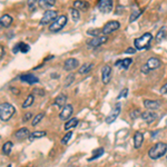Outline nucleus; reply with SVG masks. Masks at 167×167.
<instances>
[{"label": "nucleus", "mask_w": 167, "mask_h": 167, "mask_svg": "<svg viewBox=\"0 0 167 167\" xmlns=\"http://www.w3.org/2000/svg\"><path fill=\"white\" fill-rule=\"evenodd\" d=\"M167 153V144L166 143L159 142L157 144H155L152 148L148 150V156L149 158H152L154 161L156 159H159L164 156Z\"/></svg>", "instance_id": "f257e3e1"}, {"label": "nucleus", "mask_w": 167, "mask_h": 167, "mask_svg": "<svg viewBox=\"0 0 167 167\" xmlns=\"http://www.w3.org/2000/svg\"><path fill=\"white\" fill-rule=\"evenodd\" d=\"M153 40V35L150 32H145V34L140 36L139 38H136L134 40V45H135V48L137 50H145L148 49L150 47V43Z\"/></svg>", "instance_id": "f03ea898"}, {"label": "nucleus", "mask_w": 167, "mask_h": 167, "mask_svg": "<svg viewBox=\"0 0 167 167\" xmlns=\"http://www.w3.org/2000/svg\"><path fill=\"white\" fill-rule=\"evenodd\" d=\"M15 107L9 102L0 104V119L2 121H8L15 114Z\"/></svg>", "instance_id": "7ed1b4c3"}, {"label": "nucleus", "mask_w": 167, "mask_h": 167, "mask_svg": "<svg viewBox=\"0 0 167 167\" xmlns=\"http://www.w3.org/2000/svg\"><path fill=\"white\" fill-rule=\"evenodd\" d=\"M66 24H67V16L65 15H61L57 17V18L54 20L49 26V30L51 32H58L62 29V28L65 27Z\"/></svg>", "instance_id": "20e7f679"}, {"label": "nucleus", "mask_w": 167, "mask_h": 167, "mask_svg": "<svg viewBox=\"0 0 167 167\" xmlns=\"http://www.w3.org/2000/svg\"><path fill=\"white\" fill-rule=\"evenodd\" d=\"M119 27H121V24H119L117 20H110V21H108L107 24H105V26L102 27V32L105 35V36H107V35H110L113 34L114 31L118 30Z\"/></svg>", "instance_id": "39448f33"}, {"label": "nucleus", "mask_w": 167, "mask_h": 167, "mask_svg": "<svg viewBox=\"0 0 167 167\" xmlns=\"http://www.w3.org/2000/svg\"><path fill=\"white\" fill-rule=\"evenodd\" d=\"M57 17H58V16H57V11H55V10H47L46 13H43V18L40 19L39 25L45 26V25H48V24H51V21H54Z\"/></svg>", "instance_id": "423d86ee"}, {"label": "nucleus", "mask_w": 167, "mask_h": 167, "mask_svg": "<svg viewBox=\"0 0 167 167\" xmlns=\"http://www.w3.org/2000/svg\"><path fill=\"white\" fill-rule=\"evenodd\" d=\"M72 113H74V107H72V105H70V104H66V105L61 108V111H60V114H59V118H60L61 121H67L70 119Z\"/></svg>", "instance_id": "0eeeda50"}, {"label": "nucleus", "mask_w": 167, "mask_h": 167, "mask_svg": "<svg viewBox=\"0 0 167 167\" xmlns=\"http://www.w3.org/2000/svg\"><path fill=\"white\" fill-rule=\"evenodd\" d=\"M97 7L102 13H109L113 10L114 3H113V0H99Z\"/></svg>", "instance_id": "6e6552de"}, {"label": "nucleus", "mask_w": 167, "mask_h": 167, "mask_svg": "<svg viewBox=\"0 0 167 167\" xmlns=\"http://www.w3.org/2000/svg\"><path fill=\"white\" fill-rule=\"evenodd\" d=\"M121 104L118 102L117 105L114 107V109H113V110L109 113L108 116L106 117V119H105L106 123H107V124H111V123H114V121L117 119L118 116H119V114H121Z\"/></svg>", "instance_id": "1a4fd4ad"}, {"label": "nucleus", "mask_w": 167, "mask_h": 167, "mask_svg": "<svg viewBox=\"0 0 167 167\" xmlns=\"http://www.w3.org/2000/svg\"><path fill=\"white\" fill-rule=\"evenodd\" d=\"M107 36H98V37H94L91 40L89 41V43H87L88 45V47H90V48H98V47H100L102 45H104V43L107 41Z\"/></svg>", "instance_id": "9d476101"}, {"label": "nucleus", "mask_w": 167, "mask_h": 167, "mask_svg": "<svg viewBox=\"0 0 167 167\" xmlns=\"http://www.w3.org/2000/svg\"><path fill=\"white\" fill-rule=\"evenodd\" d=\"M140 117H142L143 121H146L147 124H152L153 121H155L157 119V114L152 110H146V111H143Z\"/></svg>", "instance_id": "9b49d317"}, {"label": "nucleus", "mask_w": 167, "mask_h": 167, "mask_svg": "<svg viewBox=\"0 0 167 167\" xmlns=\"http://www.w3.org/2000/svg\"><path fill=\"white\" fill-rule=\"evenodd\" d=\"M79 66V61H78V59L76 58H68L66 59L65 62H64V69L66 71H71L76 69Z\"/></svg>", "instance_id": "f8f14e48"}, {"label": "nucleus", "mask_w": 167, "mask_h": 167, "mask_svg": "<svg viewBox=\"0 0 167 167\" xmlns=\"http://www.w3.org/2000/svg\"><path fill=\"white\" fill-rule=\"evenodd\" d=\"M111 79V67L108 65L104 66L102 68V84H109Z\"/></svg>", "instance_id": "ddd939ff"}, {"label": "nucleus", "mask_w": 167, "mask_h": 167, "mask_svg": "<svg viewBox=\"0 0 167 167\" xmlns=\"http://www.w3.org/2000/svg\"><path fill=\"white\" fill-rule=\"evenodd\" d=\"M19 79L24 83L28 84V85H34V84H37L39 83V78L36 77L35 75L32 74H24V75H20Z\"/></svg>", "instance_id": "4468645a"}, {"label": "nucleus", "mask_w": 167, "mask_h": 167, "mask_svg": "<svg viewBox=\"0 0 167 167\" xmlns=\"http://www.w3.org/2000/svg\"><path fill=\"white\" fill-rule=\"evenodd\" d=\"M161 65V60H159L158 58H156V57H152V58H149L148 60H147V62H146V66H147V68L149 69V71L159 68Z\"/></svg>", "instance_id": "2eb2a0df"}, {"label": "nucleus", "mask_w": 167, "mask_h": 167, "mask_svg": "<svg viewBox=\"0 0 167 167\" xmlns=\"http://www.w3.org/2000/svg\"><path fill=\"white\" fill-rule=\"evenodd\" d=\"M13 18L10 15H2L0 17V27L2 28H9L13 25Z\"/></svg>", "instance_id": "dca6fc26"}, {"label": "nucleus", "mask_w": 167, "mask_h": 167, "mask_svg": "<svg viewBox=\"0 0 167 167\" xmlns=\"http://www.w3.org/2000/svg\"><path fill=\"white\" fill-rule=\"evenodd\" d=\"M72 7L75 9L79 10V11H86L89 8V3L85 1V0H75L74 3H72Z\"/></svg>", "instance_id": "f3484780"}, {"label": "nucleus", "mask_w": 167, "mask_h": 167, "mask_svg": "<svg viewBox=\"0 0 167 167\" xmlns=\"http://www.w3.org/2000/svg\"><path fill=\"white\" fill-rule=\"evenodd\" d=\"M143 143H144V134L140 132H136L134 135V147L136 149H139L142 147Z\"/></svg>", "instance_id": "a211bd4d"}, {"label": "nucleus", "mask_w": 167, "mask_h": 167, "mask_svg": "<svg viewBox=\"0 0 167 167\" xmlns=\"http://www.w3.org/2000/svg\"><path fill=\"white\" fill-rule=\"evenodd\" d=\"M144 106L149 110H156L161 107V102L158 100H150V99H146L144 100Z\"/></svg>", "instance_id": "6ab92c4d"}, {"label": "nucleus", "mask_w": 167, "mask_h": 167, "mask_svg": "<svg viewBox=\"0 0 167 167\" xmlns=\"http://www.w3.org/2000/svg\"><path fill=\"white\" fill-rule=\"evenodd\" d=\"M66 102H67V96H66L65 94H60L59 96H57L55 98L54 105L59 107V108H62V107L66 105Z\"/></svg>", "instance_id": "aec40b11"}, {"label": "nucleus", "mask_w": 167, "mask_h": 167, "mask_svg": "<svg viewBox=\"0 0 167 167\" xmlns=\"http://www.w3.org/2000/svg\"><path fill=\"white\" fill-rule=\"evenodd\" d=\"M29 135H30V133H29V129H28V128H26V127H22V128L18 129L15 133V136L17 137L18 139L28 138V137H29Z\"/></svg>", "instance_id": "412c9836"}, {"label": "nucleus", "mask_w": 167, "mask_h": 167, "mask_svg": "<svg viewBox=\"0 0 167 167\" xmlns=\"http://www.w3.org/2000/svg\"><path fill=\"white\" fill-rule=\"evenodd\" d=\"M94 67V64L93 62H89V64H84L83 66H80L79 67V69H78V74L79 75H86L88 74L91 69H93Z\"/></svg>", "instance_id": "4be33fe9"}, {"label": "nucleus", "mask_w": 167, "mask_h": 167, "mask_svg": "<svg viewBox=\"0 0 167 167\" xmlns=\"http://www.w3.org/2000/svg\"><path fill=\"white\" fill-rule=\"evenodd\" d=\"M78 123H79V121H78V118H70L69 121H66L65 128H64V129L67 130V132H69L70 129H72V128H75V127L77 126Z\"/></svg>", "instance_id": "5701e85b"}, {"label": "nucleus", "mask_w": 167, "mask_h": 167, "mask_svg": "<svg viewBox=\"0 0 167 167\" xmlns=\"http://www.w3.org/2000/svg\"><path fill=\"white\" fill-rule=\"evenodd\" d=\"M165 37H166V27L163 26V27L158 30L157 35H156V41H157V43H161V41L165 39Z\"/></svg>", "instance_id": "b1692460"}, {"label": "nucleus", "mask_w": 167, "mask_h": 167, "mask_svg": "<svg viewBox=\"0 0 167 167\" xmlns=\"http://www.w3.org/2000/svg\"><path fill=\"white\" fill-rule=\"evenodd\" d=\"M46 132H43V130H37V132H34V133H31L29 135V140H34V139H38V138H41V137L46 136Z\"/></svg>", "instance_id": "393cba45"}, {"label": "nucleus", "mask_w": 167, "mask_h": 167, "mask_svg": "<svg viewBox=\"0 0 167 167\" xmlns=\"http://www.w3.org/2000/svg\"><path fill=\"white\" fill-rule=\"evenodd\" d=\"M35 102V96H34V94H29L28 95V97L26 98V100L24 102V104H22V108H28V107H30L32 104H34Z\"/></svg>", "instance_id": "a878e982"}, {"label": "nucleus", "mask_w": 167, "mask_h": 167, "mask_svg": "<svg viewBox=\"0 0 167 167\" xmlns=\"http://www.w3.org/2000/svg\"><path fill=\"white\" fill-rule=\"evenodd\" d=\"M13 142H6L5 144L2 145V153L3 155H10V153H11V149H13Z\"/></svg>", "instance_id": "bb28decb"}, {"label": "nucleus", "mask_w": 167, "mask_h": 167, "mask_svg": "<svg viewBox=\"0 0 167 167\" xmlns=\"http://www.w3.org/2000/svg\"><path fill=\"white\" fill-rule=\"evenodd\" d=\"M41 8H51L56 5V0H39Z\"/></svg>", "instance_id": "cd10ccee"}, {"label": "nucleus", "mask_w": 167, "mask_h": 167, "mask_svg": "<svg viewBox=\"0 0 167 167\" xmlns=\"http://www.w3.org/2000/svg\"><path fill=\"white\" fill-rule=\"evenodd\" d=\"M69 13H70L71 18H72V20H74L75 22H77L78 20L80 19V13H79V10L75 9L74 7H72V8H70V9H69Z\"/></svg>", "instance_id": "c85d7f7f"}, {"label": "nucleus", "mask_w": 167, "mask_h": 167, "mask_svg": "<svg viewBox=\"0 0 167 167\" xmlns=\"http://www.w3.org/2000/svg\"><path fill=\"white\" fill-rule=\"evenodd\" d=\"M104 153H105V150H104V148H98L96 149L95 152H94V156L93 157H90L88 161H95V159H97V158H99L100 156H102L104 155Z\"/></svg>", "instance_id": "c756f323"}, {"label": "nucleus", "mask_w": 167, "mask_h": 167, "mask_svg": "<svg viewBox=\"0 0 167 167\" xmlns=\"http://www.w3.org/2000/svg\"><path fill=\"white\" fill-rule=\"evenodd\" d=\"M132 62H133V59L132 58H125V59H121V67L123 69H128L129 68V66L132 65Z\"/></svg>", "instance_id": "7c9ffc66"}, {"label": "nucleus", "mask_w": 167, "mask_h": 167, "mask_svg": "<svg viewBox=\"0 0 167 167\" xmlns=\"http://www.w3.org/2000/svg\"><path fill=\"white\" fill-rule=\"evenodd\" d=\"M43 116H45L43 113H40V114L36 115L34 117V119H32V121H31V125H32V126H37V125L41 121V119L43 118Z\"/></svg>", "instance_id": "2f4dec72"}, {"label": "nucleus", "mask_w": 167, "mask_h": 167, "mask_svg": "<svg viewBox=\"0 0 167 167\" xmlns=\"http://www.w3.org/2000/svg\"><path fill=\"white\" fill-rule=\"evenodd\" d=\"M74 80H75V75L74 74H69L67 77H66V79H65V87H69L71 85V84L74 83Z\"/></svg>", "instance_id": "473e14b6"}, {"label": "nucleus", "mask_w": 167, "mask_h": 167, "mask_svg": "<svg viewBox=\"0 0 167 167\" xmlns=\"http://www.w3.org/2000/svg\"><path fill=\"white\" fill-rule=\"evenodd\" d=\"M143 13V10H135L134 13H132V15H130V17H129V21L130 22H133V21H135L137 18H138L139 16L142 15Z\"/></svg>", "instance_id": "72a5a7b5"}, {"label": "nucleus", "mask_w": 167, "mask_h": 167, "mask_svg": "<svg viewBox=\"0 0 167 167\" xmlns=\"http://www.w3.org/2000/svg\"><path fill=\"white\" fill-rule=\"evenodd\" d=\"M71 137H72V132H71V130H69L68 133H67L65 136L62 137V139H61V144H62V145H66V144H67V143H68L69 140L71 139Z\"/></svg>", "instance_id": "f704fd0d"}, {"label": "nucleus", "mask_w": 167, "mask_h": 167, "mask_svg": "<svg viewBox=\"0 0 167 167\" xmlns=\"http://www.w3.org/2000/svg\"><path fill=\"white\" fill-rule=\"evenodd\" d=\"M19 45H20V51L24 54L28 53L29 50H30V46L28 45V43H19Z\"/></svg>", "instance_id": "c9c22d12"}, {"label": "nucleus", "mask_w": 167, "mask_h": 167, "mask_svg": "<svg viewBox=\"0 0 167 167\" xmlns=\"http://www.w3.org/2000/svg\"><path fill=\"white\" fill-rule=\"evenodd\" d=\"M100 32L102 31L99 30V29H89V30L87 31V34L90 35V36H94V37H98Z\"/></svg>", "instance_id": "e433bc0d"}, {"label": "nucleus", "mask_w": 167, "mask_h": 167, "mask_svg": "<svg viewBox=\"0 0 167 167\" xmlns=\"http://www.w3.org/2000/svg\"><path fill=\"white\" fill-rule=\"evenodd\" d=\"M140 115H142V113H140V110H138V109L132 110V113H130V116H132V118H134V119L140 117Z\"/></svg>", "instance_id": "4c0bfd02"}, {"label": "nucleus", "mask_w": 167, "mask_h": 167, "mask_svg": "<svg viewBox=\"0 0 167 167\" xmlns=\"http://www.w3.org/2000/svg\"><path fill=\"white\" fill-rule=\"evenodd\" d=\"M38 2V0H27V6H28V8L29 9H32L35 7V5Z\"/></svg>", "instance_id": "58836bf2"}, {"label": "nucleus", "mask_w": 167, "mask_h": 167, "mask_svg": "<svg viewBox=\"0 0 167 167\" xmlns=\"http://www.w3.org/2000/svg\"><path fill=\"white\" fill-rule=\"evenodd\" d=\"M127 95H128V88H125V89L121 90V94L118 95V99L123 98V97H127Z\"/></svg>", "instance_id": "ea45409f"}, {"label": "nucleus", "mask_w": 167, "mask_h": 167, "mask_svg": "<svg viewBox=\"0 0 167 167\" xmlns=\"http://www.w3.org/2000/svg\"><path fill=\"white\" fill-rule=\"evenodd\" d=\"M31 117H32V114H31V113H27V114H26L25 116L22 117V121H24V123H26V121H28L29 119H31Z\"/></svg>", "instance_id": "a19ab883"}, {"label": "nucleus", "mask_w": 167, "mask_h": 167, "mask_svg": "<svg viewBox=\"0 0 167 167\" xmlns=\"http://www.w3.org/2000/svg\"><path fill=\"white\" fill-rule=\"evenodd\" d=\"M161 94H163V95H165V94H167V83L166 84H164L163 86L161 87Z\"/></svg>", "instance_id": "79ce46f5"}, {"label": "nucleus", "mask_w": 167, "mask_h": 167, "mask_svg": "<svg viewBox=\"0 0 167 167\" xmlns=\"http://www.w3.org/2000/svg\"><path fill=\"white\" fill-rule=\"evenodd\" d=\"M136 48H132V47H129L128 49L125 50V54H132V55H134V54L136 53Z\"/></svg>", "instance_id": "37998d69"}, {"label": "nucleus", "mask_w": 167, "mask_h": 167, "mask_svg": "<svg viewBox=\"0 0 167 167\" xmlns=\"http://www.w3.org/2000/svg\"><path fill=\"white\" fill-rule=\"evenodd\" d=\"M32 93H37L39 96H43V95H45V91H43V90H41V89H39V88H35Z\"/></svg>", "instance_id": "c03bdc74"}, {"label": "nucleus", "mask_w": 167, "mask_h": 167, "mask_svg": "<svg viewBox=\"0 0 167 167\" xmlns=\"http://www.w3.org/2000/svg\"><path fill=\"white\" fill-rule=\"evenodd\" d=\"M20 51V45L19 43H17L15 47H13V54H17V53H19Z\"/></svg>", "instance_id": "a18cd8bd"}, {"label": "nucleus", "mask_w": 167, "mask_h": 167, "mask_svg": "<svg viewBox=\"0 0 167 167\" xmlns=\"http://www.w3.org/2000/svg\"><path fill=\"white\" fill-rule=\"evenodd\" d=\"M3 55H5V48H3L2 45H0V59L2 58Z\"/></svg>", "instance_id": "49530a36"}, {"label": "nucleus", "mask_w": 167, "mask_h": 167, "mask_svg": "<svg viewBox=\"0 0 167 167\" xmlns=\"http://www.w3.org/2000/svg\"><path fill=\"white\" fill-rule=\"evenodd\" d=\"M11 90L13 91V94H15V95H19V90L18 89H13V88H11Z\"/></svg>", "instance_id": "de8ad7c7"}, {"label": "nucleus", "mask_w": 167, "mask_h": 167, "mask_svg": "<svg viewBox=\"0 0 167 167\" xmlns=\"http://www.w3.org/2000/svg\"><path fill=\"white\" fill-rule=\"evenodd\" d=\"M69 167H77V166H75V165H71V166H69Z\"/></svg>", "instance_id": "09e8293b"}, {"label": "nucleus", "mask_w": 167, "mask_h": 167, "mask_svg": "<svg viewBox=\"0 0 167 167\" xmlns=\"http://www.w3.org/2000/svg\"><path fill=\"white\" fill-rule=\"evenodd\" d=\"M166 161H167V155H166Z\"/></svg>", "instance_id": "8fccbe9b"}, {"label": "nucleus", "mask_w": 167, "mask_h": 167, "mask_svg": "<svg viewBox=\"0 0 167 167\" xmlns=\"http://www.w3.org/2000/svg\"><path fill=\"white\" fill-rule=\"evenodd\" d=\"M9 167H11V166H9Z\"/></svg>", "instance_id": "3c124183"}, {"label": "nucleus", "mask_w": 167, "mask_h": 167, "mask_svg": "<svg viewBox=\"0 0 167 167\" xmlns=\"http://www.w3.org/2000/svg\"><path fill=\"white\" fill-rule=\"evenodd\" d=\"M29 167H31V166H29Z\"/></svg>", "instance_id": "603ef678"}, {"label": "nucleus", "mask_w": 167, "mask_h": 167, "mask_svg": "<svg viewBox=\"0 0 167 167\" xmlns=\"http://www.w3.org/2000/svg\"><path fill=\"white\" fill-rule=\"evenodd\" d=\"M0 138H1V137H0Z\"/></svg>", "instance_id": "864d4df0"}]
</instances>
